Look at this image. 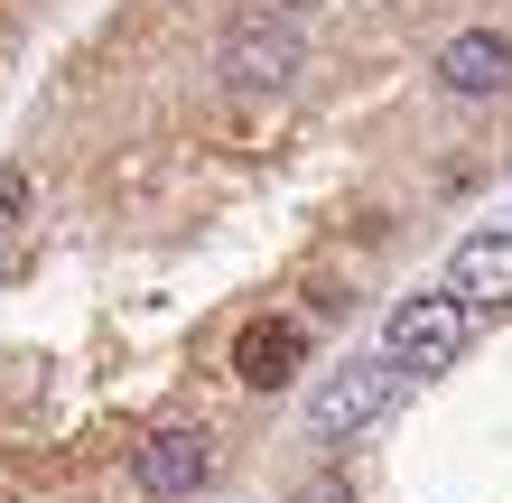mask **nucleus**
I'll use <instances>...</instances> for the list:
<instances>
[{
  "instance_id": "obj_1",
  "label": "nucleus",
  "mask_w": 512,
  "mask_h": 503,
  "mask_svg": "<svg viewBox=\"0 0 512 503\" xmlns=\"http://www.w3.org/2000/svg\"><path fill=\"white\" fill-rule=\"evenodd\" d=\"M466 336H475V299L466 289H419V299H401L382 317V354L410 364V373H447L466 354Z\"/></svg>"
},
{
  "instance_id": "obj_2",
  "label": "nucleus",
  "mask_w": 512,
  "mask_h": 503,
  "mask_svg": "<svg viewBox=\"0 0 512 503\" xmlns=\"http://www.w3.org/2000/svg\"><path fill=\"white\" fill-rule=\"evenodd\" d=\"M401 392H410V364H391V354H354V364H336V373L308 392V438H354V429H373Z\"/></svg>"
},
{
  "instance_id": "obj_3",
  "label": "nucleus",
  "mask_w": 512,
  "mask_h": 503,
  "mask_svg": "<svg viewBox=\"0 0 512 503\" xmlns=\"http://www.w3.org/2000/svg\"><path fill=\"white\" fill-rule=\"evenodd\" d=\"M215 66H224V84H243V94L289 84V75H298V28H289V19H243V28L215 47Z\"/></svg>"
},
{
  "instance_id": "obj_4",
  "label": "nucleus",
  "mask_w": 512,
  "mask_h": 503,
  "mask_svg": "<svg viewBox=\"0 0 512 503\" xmlns=\"http://www.w3.org/2000/svg\"><path fill=\"white\" fill-rule=\"evenodd\" d=\"M298 364H308V327H298V317H261V327L233 336V373H243V392H289Z\"/></svg>"
},
{
  "instance_id": "obj_5",
  "label": "nucleus",
  "mask_w": 512,
  "mask_h": 503,
  "mask_svg": "<svg viewBox=\"0 0 512 503\" xmlns=\"http://www.w3.org/2000/svg\"><path fill=\"white\" fill-rule=\"evenodd\" d=\"M205 476H215L205 429H159V438H140V457H131V485L140 494H196Z\"/></svg>"
},
{
  "instance_id": "obj_6",
  "label": "nucleus",
  "mask_w": 512,
  "mask_h": 503,
  "mask_svg": "<svg viewBox=\"0 0 512 503\" xmlns=\"http://www.w3.org/2000/svg\"><path fill=\"white\" fill-rule=\"evenodd\" d=\"M438 84L447 94H512V38L503 28H466L438 47Z\"/></svg>"
},
{
  "instance_id": "obj_7",
  "label": "nucleus",
  "mask_w": 512,
  "mask_h": 503,
  "mask_svg": "<svg viewBox=\"0 0 512 503\" xmlns=\"http://www.w3.org/2000/svg\"><path fill=\"white\" fill-rule=\"evenodd\" d=\"M447 289H466L475 308H512V233H466L447 252Z\"/></svg>"
},
{
  "instance_id": "obj_8",
  "label": "nucleus",
  "mask_w": 512,
  "mask_h": 503,
  "mask_svg": "<svg viewBox=\"0 0 512 503\" xmlns=\"http://www.w3.org/2000/svg\"><path fill=\"white\" fill-rule=\"evenodd\" d=\"M19 205H28V168H0V233L19 224Z\"/></svg>"
}]
</instances>
